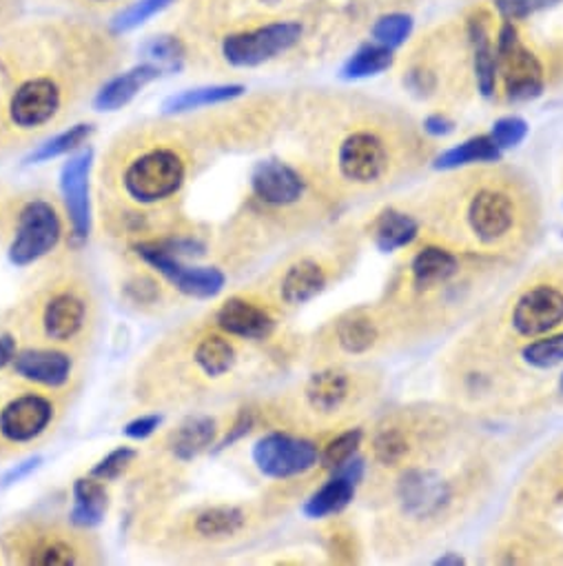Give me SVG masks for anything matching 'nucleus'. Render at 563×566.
Masks as SVG:
<instances>
[{
	"mask_svg": "<svg viewBox=\"0 0 563 566\" xmlns=\"http://www.w3.org/2000/svg\"><path fill=\"white\" fill-rule=\"evenodd\" d=\"M211 323L242 343H264L275 334L277 318L270 303L255 294H233L213 314Z\"/></svg>",
	"mask_w": 563,
	"mask_h": 566,
	"instance_id": "18",
	"label": "nucleus"
},
{
	"mask_svg": "<svg viewBox=\"0 0 563 566\" xmlns=\"http://www.w3.org/2000/svg\"><path fill=\"white\" fill-rule=\"evenodd\" d=\"M468 36L472 43V65H475V81L481 96L490 98L497 90V52L490 43V32L486 19H475L468 25Z\"/></svg>",
	"mask_w": 563,
	"mask_h": 566,
	"instance_id": "31",
	"label": "nucleus"
},
{
	"mask_svg": "<svg viewBox=\"0 0 563 566\" xmlns=\"http://www.w3.org/2000/svg\"><path fill=\"white\" fill-rule=\"evenodd\" d=\"M123 52L120 34L83 14L0 32V149L61 127L116 74Z\"/></svg>",
	"mask_w": 563,
	"mask_h": 566,
	"instance_id": "1",
	"label": "nucleus"
},
{
	"mask_svg": "<svg viewBox=\"0 0 563 566\" xmlns=\"http://www.w3.org/2000/svg\"><path fill=\"white\" fill-rule=\"evenodd\" d=\"M0 555L19 566H78L100 562L103 548L92 528L70 517L30 515L0 533Z\"/></svg>",
	"mask_w": 563,
	"mask_h": 566,
	"instance_id": "8",
	"label": "nucleus"
},
{
	"mask_svg": "<svg viewBox=\"0 0 563 566\" xmlns=\"http://www.w3.org/2000/svg\"><path fill=\"white\" fill-rule=\"evenodd\" d=\"M413 32V19L408 14H389V17H382L371 34H373V41L384 45V48H400Z\"/></svg>",
	"mask_w": 563,
	"mask_h": 566,
	"instance_id": "41",
	"label": "nucleus"
},
{
	"mask_svg": "<svg viewBox=\"0 0 563 566\" xmlns=\"http://www.w3.org/2000/svg\"><path fill=\"white\" fill-rule=\"evenodd\" d=\"M74 391H50L12 378L0 387V462L34 453L61 429Z\"/></svg>",
	"mask_w": 563,
	"mask_h": 566,
	"instance_id": "7",
	"label": "nucleus"
},
{
	"mask_svg": "<svg viewBox=\"0 0 563 566\" xmlns=\"http://www.w3.org/2000/svg\"><path fill=\"white\" fill-rule=\"evenodd\" d=\"M160 424H162V416L158 411L145 413V416H138L131 422H127L125 436L131 440H145V438L153 436L160 429Z\"/></svg>",
	"mask_w": 563,
	"mask_h": 566,
	"instance_id": "46",
	"label": "nucleus"
},
{
	"mask_svg": "<svg viewBox=\"0 0 563 566\" xmlns=\"http://www.w3.org/2000/svg\"><path fill=\"white\" fill-rule=\"evenodd\" d=\"M67 235L70 222L54 193L28 189L0 196V247L14 266L41 264L61 249Z\"/></svg>",
	"mask_w": 563,
	"mask_h": 566,
	"instance_id": "6",
	"label": "nucleus"
},
{
	"mask_svg": "<svg viewBox=\"0 0 563 566\" xmlns=\"http://www.w3.org/2000/svg\"><path fill=\"white\" fill-rule=\"evenodd\" d=\"M138 458V451L131 449V447H118L114 451H109L92 471L89 475L103 480L105 484L107 482H116L118 478L125 475V471L136 462Z\"/></svg>",
	"mask_w": 563,
	"mask_h": 566,
	"instance_id": "42",
	"label": "nucleus"
},
{
	"mask_svg": "<svg viewBox=\"0 0 563 566\" xmlns=\"http://www.w3.org/2000/svg\"><path fill=\"white\" fill-rule=\"evenodd\" d=\"M521 358L528 367L539 371H548L563 365V334L532 338V343H528L521 349Z\"/></svg>",
	"mask_w": 563,
	"mask_h": 566,
	"instance_id": "39",
	"label": "nucleus"
},
{
	"mask_svg": "<svg viewBox=\"0 0 563 566\" xmlns=\"http://www.w3.org/2000/svg\"><path fill=\"white\" fill-rule=\"evenodd\" d=\"M39 458H34V460H28V462H23V464H17V469H12L8 475H6V484H12V482H21L28 473H32L36 467H39Z\"/></svg>",
	"mask_w": 563,
	"mask_h": 566,
	"instance_id": "51",
	"label": "nucleus"
},
{
	"mask_svg": "<svg viewBox=\"0 0 563 566\" xmlns=\"http://www.w3.org/2000/svg\"><path fill=\"white\" fill-rule=\"evenodd\" d=\"M329 285V266L316 255H300L282 266L273 280V301L285 307H302L316 301Z\"/></svg>",
	"mask_w": 563,
	"mask_h": 566,
	"instance_id": "22",
	"label": "nucleus"
},
{
	"mask_svg": "<svg viewBox=\"0 0 563 566\" xmlns=\"http://www.w3.org/2000/svg\"><path fill=\"white\" fill-rule=\"evenodd\" d=\"M3 191H6V189H3V187H0V196H3Z\"/></svg>",
	"mask_w": 563,
	"mask_h": 566,
	"instance_id": "55",
	"label": "nucleus"
},
{
	"mask_svg": "<svg viewBox=\"0 0 563 566\" xmlns=\"http://www.w3.org/2000/svg\"><path fill=\"white\" fill-rule=\"evenodd\" d=\"M435 564L437 566H459V564H464V557L459 553H446Z\"/></svg>",
	"mask_w": 563,
	"mask_h": 566,
	"instance_id": "52",
	"label": "nucleus"
},
{
	"mask_svg": "<svg viewBox=\"0 0 563 566\" xmlns=\"http://www.w3.org/2000/svg\"><path fill=\"white\" fill-rule=\"evenodd\" d=\"M72 511H70V520L76 526L83 528H94L105 520L107 506H109V493L103 480L94 478V475H85L78 478L72 486Z\"/></svg>",
	"mask_w": 563,
	"mask_h": 566,
	"instance_id": "29",
	"label": "nucleus"
},
{
	"mask_svg": "<svg viewBox=\"0 0 563 566\" xmlns=\"http://www.w3.org/2000/svg\"><path fill=\"white\" fill-rule=\"evenodd\" d=\"M559 387H561V394H563V376H561V382H559Z\"/></svg>",
	"mask_w": 563,
	"mask_h": 566,
	"instance_id": "54",
	"label": "nucleus"
},
{
	"mask_svg": "<svg viewBox=\"0 0 563 566\" xmlns=\"http://www.w3.org/2000/svg\"><path fill=\"white\" fill-rule=\"evenodd\" d=\"M41 3H65V0H41Z\"/></svg>",
	"mask_w": 563,
	"mask_h": 566,
	"instance_id": "53",
	"label": "nucleus"
},
{
	"mask_svg": "<svg viewBox=\"0 0 563 566\" xmlns=\"http://www.w3.org/2000/svg\"><path fill=\"white\" fill-rule=\"evenodd\" d=\"M240 343L211 318L184 323L147 354L136 376V398L147 407H187L211 398L237 376Z\"/></svg>",
	"mask_w": 563,
	"mask_h": 566,
	"instance_id": "3",
	"label": "nucleus"
},
{
	"mask_svg": "<svg viewBox=\"0 0 563 566\" xmlns=\"http://www.w3.org/2000/svg\"><path fill=\"white\" fill-rule=\"evenodd\" d=\"M217 433L220 427L215 418L202 413L189 416L169 431V436L164 438V449L176 462L189 464L215 444Z\"/></svg>",
	"mask_w": 563,
	"mask_h": 566,
	"instance_id": "26",
	"label": "nucleus"
},
{
	"mask_svg": "<svg viewBox=\"0 0 563 566\" xmlns=\"http://www.w3.org/2000/svg\"><path fill=\"white\" fill-rule=\"evenodd\" d=\"M138 123L103 154L98 200L105 229L129 242L176 229L178 205L206 149L182 118Z\"/></svg>",
	"mask_w": 563,
	"mask_h": 566,
	"instance_id": "2",
	"label": "nucleus"
},
{
	"mask_svg": "<svg viewBox=\"0 0 563 566\" xmlns=\"http://www.w3.org/2000/svg\"><path fill=\"white\" fill-rule=\"evenodd\" d=\"M92 169L94 149L89 145L74 151L61 169V202L70 222V238L76 244L92 233Z\"/></svg>",
	"mask_w": 563,
	"mask_h": 566,
	"instance_id": "17",
	"label": "nucleus"
},
{
	"mask_svg": "<svg viewBox=\"0 0 563 566\" xmlns=\"http://www.w3.org/2000/svg\"><path fill=\"white\" fill-rule=\"evenodd\" d=\"M563 325V292L554 285H534L512 305L510 327L521 338H539Z\"/></svg>",
	"mask_w": 563,
	"mask_h": 566,
	"instance_id": "21",
	"label": "nucleus"
},
{
	"mask_svg": "<svg viewBox=\"0 0 563 566\" xmlns=\"http://www.w3.org/2000/svg\"><path fill=\"white\" fill-rule=\"evenodd\" d=\"M411 285L415 292H433L446 287L459 273V258L439 244L422 247L408 264Z\"/></svg>",
	"mask_w": 563,
	"mask_h": 566,
	"instance_id": "27",
	"label": "nucleus"
},
{
	"mask_svg": "<svg viewBox=\"0 0 563 566\" xmlns=\"http://www.w3.org/2000/svg\"><path fill=\"white\" fill-rule=\"evenodd\" d=\"M424 129L431 134V136H448L453 129H455V123L444 116V114H433L424 120Z\"/></svg>",
	"mask_w": 563,
	"mask_h": 566,
	"instance_id": "50",
	"label": "nucleus"
},
{
	"mask_svg": "<svg viewBox=\"0 0 563 566\" xmlns=\"http://www.w3.org/2000/svg\"><path fill=\"white\" fill-rule=\"evenodd\" d=\"M419 233V222L400 209H386L373 227V240L375 247L384 253H393L400 251L404 247H408Z\"/></svg>",
	"mask_w": 563,
	"mask_h": 566,
	"instance_id": "32",
	"label": "nucleus"
},
{
	"mask_svg": "<svg viewBox=\"0 0 563 566\" xmlns=\"http://www.w3.org/2000/svg\"><path fill=\"white\" fill-rule=\"evenodd\" d=\"M246 94V87L240 83H213V85H202V87H193V90H184L180 94L169 96L162 103V114L171 116V118H180V116H191L224 103H233L240 96Z\"/></svg>",
	"mask_w": 563,
	"mask_h": 566,
	"instance_id": "28",
	"label": "nucleus"
},
{
	"mask_svg": "<svg viewBox=\"0 0 563 566\" xmlns=\"http://www.w3.org/2000/svg\"><path fill=\"white\" fill-rule=\"evenodd\" d=\"M257 473L266 480H294L314 471L320 462V447L300 433L268 431L251 449Z\"/></svg>",
	"mask_w": 563,
	"mask_h": 566,
	"instance_id": "12",
	"label": "nucleus"
},
{
	"mask_svg": "<svg viewBox=\"0 0 563 566\" xmlns=\"http://www.w3.org/2000/svg\"><path fill=\"white\" fill-rule=\"evenodd\" d=\"M393 50L384 48L380 43H369L362 45L342 67V78L347 81H360L369 76H378L393 65Z\"/></svg>",
	"mask_w": 563,
	"mask_h": 566,
	"instance_id": "36",
	"label": "nucleus"
},
{
	"mask_svg": "<svg viewBox=\"0 0 563 566\" xmlns=\"http://www.w3.org/2000/svg\"><path fill=\"white\" fill-rule=\"evenodd\" d=\"M96 134V125L94 123H76L72 127H65L63 132H59L56 136H52L50 140H45L43 145H39L28 158L25 163L30 165H41V163H50L56 160L61 156H72L74 151L83 149L85 145H89L92 136Z\"/></svg>",
	"mask_w": 563,
	"mask_h": 566,
	"instance_id": "33",
	"label": "nucleus"
},
{
	"mask_svg": "<svg viewBox=\"0 0 563 566\" xmlns=\"http://www.w3.org/2000/svg\"><path fill=\"white\" fill-rule=\"evenodd\" d=\"M413 440L411 433L400 424L382 427L373 438V458L382 467H400L411 458Z\"/></svg>",
	"mask_w": 563,
	"mask_h": 566,
	"instance_id": "37",
	"label": "nucleus"
},
{
	"mask_svg": "<svg viewBox=\"0 0 563 566\" xmlns=\"http://www.w3.org/2000/svg\"><path fill=\"white\" fill-rule=\"evenodd\" d=\"M19 347H21V340L17 338V334L6 323L0 325V371L10 369Z\"/></svg>",
	"mask_w": 563,
	"mask_h": 566,
	"instance_id": "48",
	"label": "nucleus"
},
{
	"mask_svg": "<svg viewBox=\"0 0 563 566\" xmlns=\"http://www.w3.org/2000/svg\"><path fill=\"white\" fill-rule=\"evenodd\" d=\"M70 8H74L78 14L89 19H103V17H116L134 0H65Z\"/></svg>",
	"mask_w": 563,
	"mask_h": 566,
	"instance_id": "44",
	"label": "nucleus"
},
{
	"mask_svg": "<svg viewBox=\"0 0 563 566\" xmlns=\"http://www.w3.org/2000/svg\"><path fill=\"white\" fill-rule=\"evenodd\" d=\"M178 0H134L131 6H127L123 12H118L111 21V30L116 34H127L138 30L140 25L149 23L151 19L160 17L162 12H167L171 6H176Z\"/></svg>",
	"mask_w": 563,
	"mask_h": 566,
	"instance_id": "38",
	"label": "nucleus"
},
{
	"mask_svg": "<svg viewBox=\"0 0 563 566\" xmlns=\"http://www.w3.org/2000/svg\"><path fill=\"white\" fill-rule=\"evenodd\" d=\"M120 296L140 314H160L173 305V298H178V294L147 264L140 269L136 266V271L123 280Z\"/></svg>",
	"mask_w": 563,
	"mask_h": 566,
	"instance_id": "25",
	"label": "nucleus"
},
{
	"mask_svg": "<svg viewBox=\"0 0 563 566\" xmlns=\"http://www.w3.org/2000/svg\"><path fill=\"white\" fill-rule=\"evenodd\" d=\"M187 43V65L202 70H253L291 54L305 39L298 19H244L211 28H176Z\"/></svg>",
	"mask_w": 563,
	"mask_h": 566,
	"instance_id": "5",
	"label": "nucleus"
},
{
	"mask_svg": "<svg viewBox=\"0 0 563 566\" xmlns=\"http://www.w3.org/2000/svg\"><path fill=\"white\" fill-rule=\"evenodd\" d=\"M21 345H45L85 356L100 325V303L94 282L78 266L50 271L6 323Z\"/></svg>",
	"mask_w": 563,
	"mask_h": 566,
	"instance_id": "4",
	"label": "nucleus"
},
{
	"mask_svg": "<svg viewBox=\"0 0 563 566\" xmlns=\"http://www.w3.org/2000/svg\"><path fill=\"white\" fill-rule=\"evenodd\" d=\"M501 158V149L495 145V140L488 136H475L468 138L450 149H446L437 158V169H459L466 165H486L497 163Z\"/></svg>",
	"mask_w": 563,
	"mask_h": 566,
	"instance_id": "35",
	"label": "nucleus"
},
{
	"mask_svg": "<svg viewBox=\"0 0 563 566\" xmlns=\"http://www.w3.org/2000/svg\"><path fill=\"white\" fill-rule=\"evenodd\" d=\"M83 356L45 345H21L10 369L12 378L50 391H78Z\"/></svg>",
	"mask_w": 563,
	"mask_h": 566,
	"instance_id": "13",
	"label": "nucleus"
},
{
	"mask_svg": "<svg viewBox=\"0 0 563 566\" xmlns=\"http://www.w3.org/2000/svg\"><path fill=\"white\" fill-rule=\"evenodd\" d=\"M248 189L255 209L268 216L298 209L311 193L309 178L291 163L277 158L262 160L253 167Z\"/></svg>",
	"mask_w": 563,
	"mask_h": 566,
	"instance_id": "14",
	"label": "nucleus"
},
{
	"mask_svg": "<svg viewBox=\"0 0 563 566\" xmlns=\"http://www.w3.org/2000/svg\"><path fill=\"white\" fill-rule=\"evenodd\" d=\"M251 513L237 504H206L176 517L169 539L176 548L200 551L229 544L251 526Z\"/></svg>",
	"mask_w": 563,
	"mask_h": 566,
	"instance_id": "10",
	"label": "nucleus"
},
{
	"mask_svg": "<svg viewBox=\"0 0 563 566\" xmlns=\"http://www.w3.org/2000/svg\"><path fill=\"white\" fill-rule=\"evenodd\" d=\"M402 513L413 520L439 517L453 500L450 484L433 469H406L395 489Z\"/></svg>",
	"mask_w": 563,
	"mask_h": 566,
	"instance_id": "20",
	"label": "nucleus"
},
{
	"mask_svg": "<svg viewBox=\"0 0 563 566\" xmlns=\"http://www.w3.org/2000/svg\"><path fill=\"white\" fill-rule=\"evenodd\" d=\"M556 3L559 0H497V8L506 17V21H519Z\"/></svg>",
	"mask_w": 563,
	"mask_h": 566,
	"instance_id": "45",
	"label": "nucleus"
},
{
	"mask_svg": "<svg viewBox=\"0 0 563 566\" xmlns=\"http://www.w3.org/2000/svg\"><path fill=\"white\" fill-rule=\"evenodd\" d=\"M495 52L508 101L525 103L543 92V67L537 56L521 45L512 21H506L501 25Z\"/></svg>",
	"mask_w": 563,
	"mask_h": 566,
	"instance_id": "16",
	"label": "nucleus"
},
{
	"mask_svg": "<svg viewBox=\"0 0 563 566\" xmlns=\"http://www.w3.org/2000/svg\"><path fill=\"white\" fill-rule=\"evenodd\" d=\"M360 444H362V429H347L325 444V449L320 451V462L333 471L344 462H349L353 455H358Z\"/></svg>",
	"mask_w": 563,
	"mask_h": 566,
	"instance_id": "40",
	"label": "nucleus"
},
{
	"mask_svg": "<svg viewBox=\"0 0 563 566\" xmlns=\"http://www.w3.org/2000/svg\"><path fill=\"white\" fill-rule=\"evenodd\" d=\"M364 478V460L353 455L342 467L333 469V478L325 482L307 502H305V515L311 520L331 517L342 513L355 497V489Z\"/></svg>",
	"mask_w": 563,
	"mask_h": 566,
	"instance_id": "23",
	"label": "nucleus"
},
{
	"mask_svg": "<svg viewBox=\"0 0 563 566\" xmlns=\"http://www.w3.org/2000/svg\"><path fill=\"white\" fill-rule=\"evenodd\" d=\"M333 165L340 180L353 187H371L386 178L391 154L380 134L371 129H355L338 143Z\"/></svg>",
	"mask_w": 563,
	"mask_h": 566,
	"instance_id": "15",
	"label": "nucleus"
},
{
	"mask_svg": "<svg viewBox=\"0 0 563 566\" xmlns=\"http://www.w3.org/2000/svg\"><path fill=\"white\" fill-rule=\"evenodd\" d=\"M140 52L145 54L147 63L158 65L162 72H178L187 65V59H189L187 43L178 30L149 36L142 43Z\"/></svg>",
	"mask_w": 563,
	"mask_h": 566,
	"instance_id": "34",
	"label": "nucleus"
},
{
	"mask_svg": "<svg viewBox=\"0 0 563 566\" xmlns=\"http://www.w3.org/2000/svg\"><path fill=\"white\" fill-rule=\"evenodd\" d=\"M131 253L136 260L153 269L178 296L209 301L215 298L226 285L222 269L191 264L187 258H180L162 247L156 238L131 242Z\"/></svg>",
	"mask_w": 563,
	"mask_h": 566,
	"instance_id": "9",
	"label": "nucleus"
},
{
	"mask_svg": "<svg viewBox=\"0 0 563 566\" xmlns=\"http://www.w3.org/2000/svg\"><path fill=\"white\" fill-rule=\"evenodd\" d=\"M23 14V0H0V32L14 28Z\"/></svg>",
	"mask_w": 563,
	"mask_h": 566,
	"instance_id": "49",
	"label": "nucleus"
},
{
	"mask_svg": "<svg viewBox=\"0 0 563 566\" xmlns=\"http://www.w3.org/2000/svg\"><path fill=\"white\" fill-rule=\"evenodd\" d=\"M333 340L347 356H364L380 343V325L369 312H351L333 327Z\"/></svg>",
	"mask_w": 563,
	"mask_h": 566,
	"instance_id": "30",
	"label": "nucleus"
},
{
	"mask_svg": "<svg viewBox=\"0 0 563 566\" xmlns=\"http://www.w3.org/2000/svg\"><path fill=\"white\" fill-rule=\"evenodd\" d=\"M355 398V380L340 367L316 371L300 389V411L314 420L331 422L342 416Z\"/></svg>",
	"mask_w": 563,
	"mask_h": 566,
	"instance_id": "19",
	"label": "nucleus"
},
{
	"mask_svg": "<svg viewBox=\"0 0 563 566\" xmlns=\"http://www.w3.org/2000/svg\"><path fill=\"white\" fill-rule=\"evenodd\" d=\"M164 72L153 63H138L125 72L111 74L92 96V107L103 114H114L125 109L136 96L142 94L145 87L156 83Z\"/></svg>",
	"mask_w": 563,
	"mask_h": 566,
	"instance_id": "24",
	"label": "nucleus"
},
{
	"mask_svg": "<svg viewBox=\"0 0 563 566\" xmlns=\"http://www.w3.org/2000/svg\"><path fill=\"white\" fill-rule=\"evenodd\" d=\"M528 136V123L519 116H506L499 118L492 129H490V138L495 140V145L503 151V149H512L517 145H521Z\"/></svg>",
	"mask_w": 563,
	"mask_h": 566,
	"instance_id": "43",
	"label": "nucleus"
},
{
	"mask_svg": "<svg viewBox=\"0 0 563 566\" xmlns=\"http://www.w3.org/2000/svg\"><path fill=\"white\" fill-rule=\"evenodd\" d=\"M464 224L481 247H499L517 231L519 198L503 185L486 182L464 198Z\"/></svg>",
	"mask_w": 563,
	"mask_h": 566,
	"instance_id": "11",
	"label": "nucleus"
},
{
	"mask_svg": "<svg viewBox=\"0 0 563 566\" xmlns=\"http://www.w3.org/2000/svg\"><path fill=\"white\" fill-rule=\"evenodd\" d=\"M253 424H255V413H253L251 409L240 411V413H237V418L233 420V424L229 427L226 436L217 442V449H226V447H231L233 442H237L240 438H244V436L253 429Z\"/></svg>",
	"mask_w": 563,
	"mask_h": 566,
	"instance_id": "47",
	"label": "nucleus"
}]
</instances>
